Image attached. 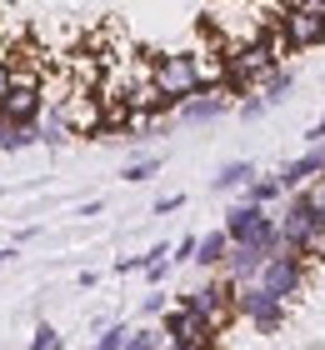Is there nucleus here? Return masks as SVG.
I'll return each instance as SVG.
<instances>
[{
    "instance_id": "nucleus-1",
    "label": "nucleus",
    "mask_w": 325,
    "mask_h": 350,
    "mask_svg": "<svg viewBox=\"0 0 325 350\" xmlns=\"http://www.w3.org/2000/svg\"><path fill=\"white\" fill-rule=\"evenodd\" d=\"M151 85L166 90L170 100H190V95H205V90H220L216 85V70L200 66V55L195 51H160L151 60Z\"/></svg>"
},
{
    "instance_id": "nucleus-2",
    "label": "nucleus",
    "mask_w": 325,
    "mask_h": 350,
    "mask_svg": "<svg viewBox=\"0 0 325 350\" xmlns=\"http://www.w3.org/2000/svg\"><path fill=\"white\" fill-rule=\"evenodd\" d=\"M275 220H281V245H285V250H300L311 265L325 260V220L315 215V205H311V196H305V190L285 196Z\"/></svg>"
},
{
    "instance_id": "nucleus-3",
    "label": "nucleus",
    "mask_w": 325,
    "mask_h": 350,
    "mask_svg": "<svg viewBox=\"0 0 325 350\" xmlns=\"http://www.w3.org/2000/svg\"><path fill=\"white\" fill-rule=\"evenodd\" d=\"M220 230L231 235V245H270V250H281V220H275L265 205L235 200L231 211H225Z\"/></svg>"
},
{
    "instance_id": "nucleus-4",
    "label": "nucleus",
    "mask_w": 325,
    "mask_h": 350,
    "mask_svg": "<svg viewBox=\"0 0 325 350\" xmlns=\"http://www.w3.org/2000/svg\"><path fill=\"white\" fill-rule=\"evenodd\" d=\"M235 291H240V285L220 270V275H210L200 285H190V291H181V295H175V306H190V310H200L205 321H216L220 330H231L240 321V315H235Z\"/></svg>"
},
{
    "instance_id": "nucleus-5",
    "label": "nucleus",
    "mask_w": 325,
    "mask_h": 350,
    "mask_svg": "<svg viewBox=\"0 0 325 350\" xmlns=\"http://www.w3.org/2000/svg\"><path fill=\"white\" fill-rule=\"evenodd\" d=\"M235 315L255 330V336H281L285 321H290V306H285V300H275L260 280H250V285H240V291H235Z\"/></svg>"
},
{
    "instance_id": "nucleus-6",
    "label": "nucleus",
    "mask_w": 325,
    "mask_h": 350,
    "mask_svg": "<svg viewBox=\"0 0 325 350\" xmlns=\"http://www.w3.org/2000/svg\"><path fill=\"white\" fill-rule=\"evenodd\" d=\"M155 325L166 330V340L185 345V350H220V336H225L216 321H205V315L190 310V306H170Z\"/></svg>"
},
{
    "instance_id": "nucleus-7",
    "label": "nucleus",
    "mask_w": 325,
    "mask_h": 350,
    "mask_svg": "<svg viewBox=\"0 0 325 350\" xmlns=\"http://www.w3.org/2000/svg\"><path fill=\"white\" fill-rule=\"evenodd\" d=\"M305 280H311V260L300 256V250H275V256L265 260V270H260V285L275 295V300H300V291H305Z\"/></svg>"
},
{
    "instance_id": "nucleus-8",
    "label": "nucleus",
    "mask_w": 325,
    "mask_h": 350,
    "mask_svg": "<svg viewBox=\"0 0 325 350\" xmlns=\"http://www.w3.org/2000/svg\"><path fill=\"white\" fill-rule=\"evenodd\" d=\"M275 36H281L285 51H315V45H325V10H311V5L281 10Z\"/></svg>"
},
{
    "instance_id": "nucleus-9",
    "label": "nucleus",
    "mask_w": 325,
    "mask_h": 350,
    "mask_svg": "<svg viewBox=\"0 0 325 350\" xmlns=\"http://www.w3.org/2000/svg\"><path fill=\"white\" fill-rule=\"evenodd\" d=\"M275 175H281V190H285V196L305 190L311 180H320V175H325V146H305V150L296 155V161H285Z\"/></svg>"
},
{
    "instance_id": "nucleus-10",
    "label": "nucleus",
    "mask_w": 325,
    "mask_h": 350,
    "mask_svg": "<svg viewBox=\"0 0 325 350\" xmlns=\"http://www.w3.org/2000/svg\"><path fill=\"white\" fill-rule=\"evenodd\" d=\"M270 256H275L270 245H231V256H225V275H231L235 285H250V280H260V270H265Z\"/></svg>"
},
{
    "instance_id": "nucleus-11",
    "label": "nucleus",
    "mask_w": 325,
    "mask_h": 350,
    "mask_svg": "<svg viewBox=\"0 0 325 350\" xmlns=\"http://www.w3.org/2000/svg\"><path fill=\"white\" fill-rule=\"evenodd\" d=\"M220 116H231V95H220V90L190 95V100L175 110V120H181V125H216Z\"/></svg>"
},
{
    "instance_id": "nucleus-12",
    "label": "nucleus",
    "mask_w": 325,
    "mask_h": 350,
    "mask_svg": "<svg viewBox=\"0 0 325 350\" xmlns=\"http://www.w3.org/2000/svg\"><path fill=\"white\" fill-rule=\"evenodd\" d=\"M75 120L65 116V105H45V116H40V146H51V150H65L75 140Z\"/></svg>"
},
{
    "instance_id": "nucleus-13",
    "label": "nucleus",
    "mask_w": 325,
    "mask_h": 350,
    "mask_svg": "<svg viewBox=\"0 0 325 350\" xmlns=\"http://www.w3.org/2000/svg\"><path fill=\"white\" fill-rule=\"evenodd\" d=\"M255 175H260V170H255L250 161H225L216 175H210V190H216V196H240Z\"/></svg>"
},
{
    "instance_id": "nucleus-14",
    "label": "nucleus",
    "mask_w": 325,
    "mask_h": 350,
    "mask_svg": "<svg viewBox=\"0 0 325 350\" xmlns=\"http://www.w3.org/2000/svg\"><path fill=\"white\" fill-rule=\"evenodd\" d=\"M225 256H231V235H225L220 226L205 230V235H200V250H195V265L216 275V270H225Z\"/></svg>"
},
{
    "instance_id": "nucleus-15",
    "label": "nucleus",
    "mask_w": 325,
    "mask_h": 350,
    "mask_svg": "<svg viewBox=\"0 0 325 350\" xmlns=\"http://www.w3.org/2000/svg\"><path fill=\"white\" fill-rule=\"evenodd\" d=\"M30 146H40V125H15V120L0 116V150H5V155H21V150H30Z\"/></svg>"
},
{
    "instance_id": "nucleus-16",
    "label": "nucleus",
    "mask_w": 325,
    "mask_h": 350,
    "mask_svg": "<svg viewBox=\"0 0 325 350\" xmlns=\"http://www.w3.org/2000/svg\"><path fill=\"white\" fill-rule=\"evenodd\" d=\"M240 200H250V205H265V211H270V205H281V200H285V190H281V175H255V180H250L246 190H240Z\"/></svg>"
},
{
    "instance_id": "nucleus-17",
    "label": "nucleus",
    "mask_w": 325,
    "mask_h": 350,
    "mask_svg": "<svg viewBox=\"0 0 325 350\" xmlns=\"http://www.w3.org/2000/svg\"><path fill=\"white\" fill-rule=\"evenodd\" d=\"M160 165H166V155H130V161H125V170H120V180L125 185H145V180H155V175H160Z\"/></svg>"
},
{
    "instance_id": "nucleus-18",
    "label": "nucleus",
    "mask_w": 325,
    "mask_h": 350,
    "mask_svg": "<svg viewBox=\"0 0 325 350\" xmlns=\"http://www.w3.org/2000/svg\"><path fill=\"white\" fill-rule=\"evenodd\" d=\"M290 90H296V70H285V66H281V70H270L265 81H260V90H255V95H260L265 105H281Z\"/></svg>"
},
{
    "instance_id": "nucleus-19",
    "label": "nucleus",
    "mask_w": 325,
    "mask_h": 350,
    "mask_svg": "<svg viewBox=\"0 0 325 350\" xmlns=\"http://www.w3.org/2000/svg\"><path fill=\"white\" fill-rule=\"evenodd\" d=\"M125 350H166V330L160 325H135L130 340H125Z\"/></svg>"
},
{
    "instance_id": "nucleus-20",
    "label": "nucleus",
    "mask_w": 325,
    "mask_h": 350,
    "mask_svg": "<svg viewBox=\"0 0 325 350\" xmlns=\"http://www.w3.org/2000/svg\"><path fill=\"white\" fill-rule=\"evenodd\" d=\"M130 330H135V325H125V321H110V325L101 330V336H95V350H125Z\"/></svg>"
},
{
    "instance_id": "nucleus-21",
    "label": "nucleus",
    "mask_w": 325,
    "mask_h": 350,
    "mask_svg": "<svg viewBox=\"0 0 325 350\" xmlns=\"http://www.w3.org/2000/svg\"><path fill=\"white\" fill-rule=\"evenodd\" d=\"M30 350H65V336L51 321H36V336H30Z\"/></svg>"
},
{
    "instance_id": "nucleus-22",
    "label": "nucleus",
    "mask_w": 325,
    "mask_h": 350,
    "mask_svg": "<svg viewBox=\"0 0 325 350\" xmlns=\"http://www.w3.org/2000/svg\"><path fill=\"white\" fill-rule=\"evenodd\" d=\"M195 250H200V235H181L170 245V265H195Z\"/></svg>"
},
{
    "instance_id": "nucleus-23",
    "label": "nucleus",
    "mask_w": 325,
    "mask_h": 350,
    "mask_svg": "<svg viewBox=\"0 0 325 350\" xmlns=\"http://www.w3.org/2000/svg\"><path fill=\"white\" fill-rule=\"evenodd\" d=\"M140 310H145V321H160V315L170 310V295H166V291H160V285H155V291H145Z\"/></svg>"
},
{
    "instance_id": "nucleus-24",
    "label": "nucleus",
    "mask_w": 325,
    "mask_h": 350,
    "mask_svg": "<svg viewBox=\"0 0 325 350\" xmlns=\"http://www.w3.org/2000/svg\"><path fill=\"white\" fill-rule=\"evenodd\" d=\"M170 270H175L170 260H151V265L140 270V275H145V285H151V291H155V285H166V275H170Z\"/></svg>"
},
{
    "instance_id": "nucleus-25",
    "label": "nucleus",
    "mask_w": 325,
    "mask_h": 350,
    "mask_svg": "<svg viewBox=\"0 0 325 350\" xmlns=\"http://www.w3.org/2000/svg\"><path fill=\"white\" fill-rule=\"evenodd\" d=\"M15 90V60L10 55H0V105H5V95Z\"/></svg>"
},
{
    "instance_id": "nucleus-26",
    "label": "nucleus",
    "mask_w": 325,
    "mask_h": 350,
    "mask_svg": "<svg viewBox=\"0 0 325 350\" xmlns=\"http://www.w3.org/2000/svg\"><path fill=\"white\" fill-rule=\"evenodd\" d=\"M175 211H185V196L175 190V196H160L155 205H151V215H175Z\"/></svg>"
},
{
    "instance_id": "nucleus-27",
    "label": "nucleus",
    "mask_w": 325,
    "mask_h": 350,
    "mask_svg": "<svg viewBox=\"0 0 325 350\" xmlns=\"http://www.w3.org/2000/svg\"><path fill=\"white\" fill-rule=\"evenodd\" d=\"M145 260H151L145 250H140V256H120V260H116V275H140V270H145Z\"/></svg>"
},
{
    "instance_id": "nucleus-28",
    "label": "nucleus",
    "mask_w": 325,
    "mask_h": 350,
    "mask_svg": "<svg viewBox=\"0 0 325 350\" xmlns=\"http://www.w3.org/2000/svg\"><path fill=\"white\" fill-rule=\"evenodd\" d=\"M265 100H260V95H246V100H240V120H260V116H265Z\"/></svg>"
},
{
    "instance_id": "nucleus-29",
    "label": "nucleus",
    "mask_w": 325,
    "mask_h": 350,
    "mask_svg": "<svg viewBox=\"0 0 325 350\" xmlns=\"http://www.w3.org/2000/svg\"><path fill=\"white\" fill-rule=\"evenodd\" d=\"M305 196H311V205H315V215L325 220V175H320V180H311V185H305Z\"/></svg>"
},
{
    "instance_id": "nucleus-30",
    "label": "nucleus",
    "mask_w": 325,
    "mask_h": 350,
    "mask_svg": "<svg viewBox=\"0 0 325 350\" xmlns=\"http://www.w3.org/2000/svg\"><path fill=\"white\" fill-rule=\"evenodd\" d=\"M305 146H325V110H320V120L305 131Z\"/></svg>"
},
{
    "instance_id": "nucleus-31",
    "label": "nucleus",
    "mask_w": 325,
    "mask_h": 350,
    "mask_svg": "<svg viewBox=\"0 0 325 350\" xmlns=\"http://www.w3.org/2000/svg\"><path fill=\"white\" fill-rule=\"evenodd\" d=\"M75 215H105V200L95 196V200H86V205H75Z\"/></svg>"
},
{
    "instance_id": "nucleus-32",
    "label": "nucleus",
    "mask_w": 325,
    "mask_h": 350,
    "mask_svg": "<svg viewBox=\"0 0 325 350\" xmlns=\"http://www.w3.org/2000/svg\"><path fill=\"white\" fill-rule=\"evenodd\" d=\"M75 285H80V291H95V285H101V275H95V270H80Z\"/></svg>"
},
{
    "instance_id": "nucleus-33",
    "label": "nucleus",
    "mask_w": 325,
    "mask_h": 350,
    "mask_svg": "<svg viewBox=\"0 0 325 350\" xmlns=\"http://www.w3.org/2000/svg\"><path fill=\"white\" fill-rule=\"evenodd\" d=\"M15 256H21V245H0V265H10Z\"/></svg>"
},
{
    "instance_id": "nucleus-34",
    "label": "nucleus",
    "mask_w": 325,
    "mask_h": 350,
    "mask_svg": "<svg viewBox=\"0 0 325 350\" xmlns=\"http://www.w3.org/2000/svg\"><path fill=\"white\" fill-rule=\"evenodd\" d=\"M305 350H325V340H311V345H305Z\"/></svg>"
},
{
    "instance_id": "nucleus-35",
    "label": "nucleus",
    "mask_w": 325,
    "mask_h": 350,
    "mask_svg": "<svg viewBox=\"0 0 325 350\" xmlns=\"http://www.w3.org/2000/svg\"><path fill=\"white\" fill-rule=\"evenodd\" d=\"M166 350H185V345H175V340H166Z\"/></svg>"
},
{
    "instance_id": "nucleus-36",
    "label": "nucleus",
    "mask_w": 325,
    "mask_h": 350,
    "mask_svg": "<svg viewBox=\"0 0 325 350\" xmlns=\"http://www.w3.org/2000/svg\"><path fill=\"white\" fill-rule=\"evenodd\" d=\"M0 196H5V190H0Z\"/></svg>"
}]
</instances>
